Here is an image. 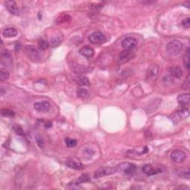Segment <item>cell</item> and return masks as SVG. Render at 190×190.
I'll return each instance as SVG.
<instances>
[{
	"mask_svg": "<svg viewBox=\"0 0 190 190\" xmlns=\"http://www.w3.org/2000/svg\"><path fill=\"white\" fill-rule=\"evenodd\" d=\"M88 181H90V177H88L87 175H82L77 180V181H76L74 184L78 185L80 184V183H86V182H88Z\"/></svg>",
	"mask_w": 190,
	"mask_h": 190,
	"instance_id": "24",
	"label": "cell"
},
{
	"mask_svg": "<svg viewBox=\"0 0 190 190\" xmlns=\"http://www.w3.org/2000/svg\"><path fill=\"white\" fill-rule=\"evenodd\" d=\"M134 54L133 53L131 52V51H123L119 54L118 57V61L120 63H124L126 62L129 61L130 59L133 58Z\"/></svg>",
	"mask_w": 190,
	"mask_h": 190,
	"instance_id": "10",
	"label": "cell"
},
{
	"mask_svg": "<svg viewBox=\"0 0 190 190\" xmlns=\"http://www.w3.org/2000/svg\"><path fill=\"white\" fill-rule=\"evenodd\" d=\"M177 175H179L180 176L184 177V178L189 179V169H187V170H178V173H177Z\"/></svg>",
	"mask_w": 190,
	"mask_h": 190,
	"instance_id": "29",
	"label": "cell"
},
{
	"mask_svg": "<svg viewBox=\"0 0 190 190\" xmlns=\"http://www.w3.org/2000/svg\"><path fill=\"white\" fill-rule=\"evenodd\" d=\"M137 167L134 164L131 163H121L117 166V170L119 172L124 173L126 175H132L135 172Z\"/></svg>",
	"mask_w": 190,
	"mask_h": 190,
	"instance_id": "2",
	"label": "cell"
},
{
	"mask_svg": "<svg viewBox=\"0 0 190 190\" xmlns=\"http://www.w3.org/2000/svg\"><path fill=\"white\" fill-rule=\"evenodd\" d=\"M18 31L16 28H7L6 29L3 31V35L4 37L6 38H12V37H15L17 36Z\"/></svg>",
	"mask_w": 190,
	"mask_h": 190,
	"instance_id": "13",
	"label": "cell"
},
{
	"mask_svg": "<svg viewBox=\"0 0 190 190\" xmlns=\"http://www.w3.org/2000/svg\"><path fill=\"white\" fill-rule=\"evenodd\" d=\"M183 49V44L181 41L174 40L170 41L166 46V52L170 56L175 57L178 55Z\"/></svg>",
	"mask_w": 190,
	"mask_h": 190,
	"instance_id": "1",
	"label": "cell"
},
{
	"mask_svg": "<svg viewBox=\"0 0 190 190\" xmlns=\"http://www.w3.org/2000/svg\"><path fill=\"white\" fill-rule=\"evenodd\" d=\"M1 115L3 117H13L15 115V113L12 110L7 109H3L1 110Z\"/></svg>",
	"mask_w": 190,
	"mask_h": 190,
	"instance_id": "21",
	"label": "cell"
},
{
	"mask_svg": "<svg viewBox=\"0 0 190 190\" xmlns=\"http://www.w3.org/2000/svg\"><path fill=\"white\" fill-rule=\"evenodd\" d=\"M65 165L68 167H69V168H71L74 169H78V170L82 169L84 168L83 165L82 164H80L79 162H76V161H74L73 160H68L65 162Z\"/></svg>",
	"mask_w": 190,
	"mask_h": 190,
	"instance_id": "16",
	"label": "cell"
},
{
	"mask_svg": "<svg viewBox=\"0 0 190 190\" xmlns=\"http://www.w3.org/2000/svg\"><path fill=\"white\" fill-rule=\"evenodd\" d=\"M5 5H6V8H7L8 11L11 14H13V15H15V16L20 15V9H19V7L16 2L7 1L5 3Z\"/></svg>",
	"mask_w": 190,
	"mask_h": 190,
	"instance_id": "9",
	"label": "cell"
},
{
	"mask_svg": "<svg viewBox=\"0 0 190 190\" xmlns=\"http://www.w3.org/2000/svg\"><path fill=\"white\" fill-rule=\"evenodd\" d=\"M184 63L187 69L189 70V48H187V53H186V56L184 57Z\"/></svg>",
	"mask_w": 190,
	"mask_h": 190,
	"instance_id": "30",
	"label": "cell"
},
{
	"mask_svg": "<svg viewBox=\"0 0 190 190\" xmlns=\"http://www.w3.org/2000/svg\"><path fill=\"white\" fill-rule=\"evenodd\" d=\"M38 46L41 49V50L44 51V50H46L48 48L49 43L45 40H39V42H38Z\"/></svg>",
	"mask_w": 190,
	"mask_h": 190,
	"instance_id": "28",
	"label": "cell"
},
{
	"mask_svg": "<svg viewBox=\"0 0 190 190\" xmlns=\"http://www.w3.org/2000/svg\"><path fill=\"white\" fill-rule=\"evenodd\" d=\"M175 119L176 120H182V119H185L187 117H189V110L187 109H183L179 110L175 114Z\"/></svg>",
	"mask_w": 190,
	"mask_h": 190,
	"instance_id": "18",
	"label": "cell"
},
{
	"mask_svg": "<svg viewBox=\"0 0 190 190\" xmlns=\"http://www.w3.org/2000/svg\"><path fill=\"white\" fill-rule=\"evenodd\" d=\"M177 100L178 103H180L182 106H185V105H187L189 103V94H180L178 97H177Z\"/></svg>",
	"mask_w": 190,
	"mask_h": 190,
	"instance_id": "17",
	"label": "cell"
},
{
	"mask_svg": "<svg viewBox=\"0 0 190 190\" xmlns=\"http://www.w3.org/2000/svg\"><path fill=\"white\" fill-rule=\"evenodd\" d=\"M75 80L78 84L80 85V86H89V85H90L89 80H88V78L86 77H78Z\"/></svg>",
	"mask_w": 190,
	"mask_h": 190,
	"instance_id": "20",
	"label": "cell"
},
{
	"mask_svg": "<svg viewBox=\"0 0 190 190\" xmlns=\"http://www.w3.org/2000/svg\"><path fill=\"white\" fill-rule=\"evenodd\" d=\"M77 95L80 98L82 99V100H86L89 98L90 94L87 90L85 89V88H80L77 90Z\"/></svg>",
	"mask_w": 190,
	"mask_h": 190,
	"instance_id": "19",
	"label": "cell"
},
{
	"mask_svg": "<svg viewBox=\"0 0 190 190\" xmlns=\"http://www.w3.org/2000/svg\"><path fill=\"white\" fill-rule=\"evenodd\" d=\"M62 42V40L58 36H53L51 39L50 40V45L51 47L55 48L57 47L59 45H60Z\"/></svg>",
	"mask_w": 190,
	"mask_h": 190,
	"instance_id": "22",
	"label": "cell"
},
{
	"mask_svg": "<svg viewBox=\"0 0 190 190\" xmlns=\"http://www.w3.org/2000/svg\"><path fill=\"white\" fill-rule=\"evenodd\" d=\"M137 41L134 37H126L122 42V47L126 51H131L136 47Z\"/></svg>",
	"mask_w": 190,
	"mask_h": 190,
	"instance_id": "7",
	"label": "cell"
},
{
	"mask_svg": "<svg viewBox=\"0 0 190 190\" xmlns=\"http://www.w3.org/2000/svg\"><path fill=\"white\" fill-rule=\"evenodd\" d=\"M170 73L175 78H181L183 76V70L180 66H172L170 68Z\"/></svg>",
	"mask_w": 190,
	"mask_h": 190,
	"instance_id": "14",
	"label": "cell"
},
{
	"mask_svg": "<svg viewBox=\"0 0 190 190\" xmlns=\"http://www.w3.org/2000/svg\"><path fill=\"white\" fill-rule=\"evenodd\" d=\"M25 50L27 55L28 56V57L31 60L36 62L40 59V53H39L38 51L35 48L34 46H33V45H26L25 48Z\"/></svg>",
	"mask_w": 190,
	"mask_h": 190,
	"instance_id": "6",
	"label": "cell"
},
{
	"mask_svg": "<svg viewBox=\"0 0 190 190\" xmlns=\"http://www.w3.org/2000/svg\"><path fill=\"white\" fill-rule=\"evenodd\" d=\"M117 172V169L112 167H101L99 168L94 173L95 178H100V177L107 176L115 174Z\"/></svg>",
	"mask_w": 190,
	"mask_h": 190,
	"instance_id": "4",
	"label": "cell"
},
{
	"mask_svg": "<svg viewBox=\"0 0 190 190\" xmlns=\"http://www.w3.org/2000/svg\"><path fill=\"white\" fill-rule=\"evenodd\" d=\"M158 73V66L157 65H152L148 70V78L154 80L156 78Z\"/></svg>",
	"mask_w": 190,
	"mask_h": 190,
	"instance_id": "15",
	"label": "cell"
},
{
	"mask_svg": "<svg viewBox=\"0 0 190 190\" xmlns=\"http://www.w3.org/2000/svg\"><path fill=\"white\" fill-rule=\"evenodd\" d=\"M89 41L92 44L95 45H102L106 42V39L104 34L100 31H96L92 33L89 36Z\"/></svg>",
	"mask_w": 190,
	"mask_h": 190,
	"instance_id": "3",
	"label": "cell"
},
{
	"mask_svg": "<svg viewBox=\"0 0 190 190\" xmlns=\"http://www.w3.org/2000/svg\"><path fill=\"white\" fill-rule=\"evenodd\" d=\"M8 77H9V72L4 69H0V80L2 81H4V80H8Z\"/></svg>",
	"mask_w": 190,
	"mask_h": 190,
	"instance_id": "27",
	"label": "cell"
},
{
	"mask_svg": "<svg viewBox=\"0 0 190 190\" xmlns=\"http://www.w3.org/2000/svg\"><path fill=\"white\" fill-rule=\"evenodd\" d=\"M171 159L173 162L177 164H181L187 159V154L182 150L175 149L171 153Z\"/></svg>",
	"mask_w": 190,
	"mask_h": 190,
	"instance_id": "5",
	"label": "cell"
},
{
	"mask_svg": "<svg viewBox=\"0 0 190 190\" xmlns=\"http://www.w3.org/2000/svg\"><path fill=\"white\" fill-rule=\"evenodd\" d=\"M34 109L37 111L40 112H48L51 109V104L48 101H41V102H37L34 104Z\"/></svg>",
	"mask_w": 190,
	"mask_h": 190,
	"instance_id": "8",
	"label": "cell"
},
{
	"mask_svg": "<svg viewBox=\"0 0 190 190\" xmlns=\"http://www.w3.org/2000/svg\"><path fill=\"white\" fill-rule=\"evenodd\" d=\"M80 53L86 58H91L94 54V50L88 45L82 47L80 50Z\"/></svg>",
	"mask_w": 190,
	"mask_h": 190,
	"instance_id": "11",
	"label": "cell"
},
{
	"mask_svg": "<svg viewBox=\"0 0 190 190\" xmlns=\"http://www.w3.org/2000/svg\"><path fill=\"white\" fill-rule=\"evenodd\" d=\"M65 142L66 146H67L68 147H69V148L75 147V146H77V140H74V139H71V138H69V137L65 138Z\"/></svg>",
	"mask_w": 190,
	"mask_h": 190,
	"instance_id": "23",
	"label": "cell"
},
{
	"mask_svg": "<svg viewBox=\"0 0 190 190\" xmlns=\"http://www.w3.org/2000/svg\"><path fill=\"white\" fill-rule=\"evenodd\" d=\"M35 140H36L37 145H38L40 148H43L45 147V141L42 136L40 135H36L35 136Z\"/></svg>",
	"mask_w": 190,
	"mask_h": 190,
	"instance_id": "26",
	"label": "cell"
},
{
	"mask_svg": "<svg viewBox=\"0 0 190 190\" xmlns=\"http://www.w3.org/2000/svg\"><path fill=\"white\" fill-rule=\"evenodd\" d=\"M14 131H15V132L16 134H17L18 135H22L23 136L25 134L23 132V130H22V127H20V126H15L14 127Z\"/></svg>",
	"mask_w": 190,
	"mask_h": 190,
	"instance_id": "31",
	"label": "cell"
},
{
	"mask_svg": "<svg viewBox=\"0 0 190 190\" xmlns=\"http://www.w3.org/2000/svg\"><path fill=\"white\" fill-rule=\"evenodd\" d=\"M142 171L148 176H152V175L158 174L161 172V170L159 169H154L151 165H145L142 167Z\"/></svg>",
	"mask_w": 190,
	"mask_h": 190,
	"instance_id": "12",
	"label": "cell"
},
{
	"mask_svg": "<svg viewBox=\"0 0 190 190\" xmlns=\"http://www.w3.org/2000/svg\"><path fill=\"white\" fill-rule=\"evenodd\" d=\"M71 17L70 16L68 15V14H63L59 16V18L57 19V23H64V22H67L71 20Z\"/></svg>",
	"mask_w": 190,
	"mask_h": 190,
	"instance_id": "25",
	"label": "cell"
},
{
	"mask_svg": "<svg viewBox=\"0 0 190 190\" xmlns=\"http://www.w3.org/2000/svg\"><path fill=\"white\" fill-rule=\"evenodd\" d=\"M182 25L186 28H189L190 27V22H189V18L187 17L184 20H183L182 22Z\"/></svg>",
	"mask_w": 190,
	"mask_h": 190,
	"instance_id": "32",
	"label": "cell"
}]
</instances>
